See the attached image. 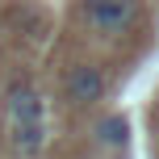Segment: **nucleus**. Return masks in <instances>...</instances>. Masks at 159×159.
<instances>
[{
	"instance_id": "1",
	"label": "nucleus",
	"mask_w": 159,
	"mask_h": 159,
	"mask_svg": "<svg viewBox=\"0 0 159 159\" xmlns=\"http://www.w3.org/2000/svg\"><path fill=\"white\" fill-rule=\"evenodd\" d=\"M88 25L105 38H117L134 25V0H88Z\"/></svg>"
},
{
	"instance_id": "2",
	"label": "nucleus",
	"mask_w": 159,
	"mask_h": 159,
	"mask_svg": "<svg viewBox=\"0 0 159 159\" xmlns=\"http://www.w3.org/2000/svg\"><path fill=\"white\" fill-rule=\"evenodd\" d=\"M63 96L71 105H96L105 96V71L92 67V63H75L63 80Z\"/></svg>"
},
{
	"instance_id": "3",
	"label": "nucleus",
	"mask_w": 159,
	"mask_h": 159,
	"mask_svg": "<svg viewBox=\"0 0 159 159\" xmlns=\"http://www.w3.org/2000/svg\"><path fill=\"white\" fill-rule=\"evenodd\" d=\"M4 109H8V121H42L46 105H42V92L34 84H13L4 96Z\"/></svg>"
},
{
	"instance_id": "4",
	"label": "nucleus",
	"mask_w": 159,
	"mask_h": 159,
	"mask_svg": "<svg viewBox=\"0 0 159 159\" xmlns=\"http://www.w3.org/2000/svg\"><path fill=\"white\" fill-rule=\"evenodd\" d=\"M46 143V126L42 121H13V147L21 155H38Z\"/></svg>"
},
{
	"instance_id": "5",
	"label": "nucleus",
	"mask_w": 159,
	"mask_h": 159,
	"mask_svg": "<svg viewBox=\"0 0 159 159\" xmlns=\"http://www.w3.org/2000/svg\"><path fill=\"white\" fill-rule=\"evenodd\" d=\"M96 134H101V143H105V147L121 151V147L130 143V121L121 117V113H113V117H105L101 126H96Z\"/></svg>"
}]
</instances>
